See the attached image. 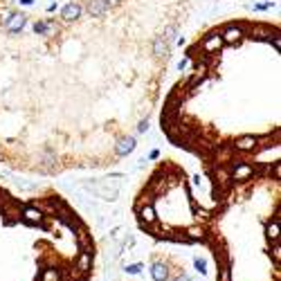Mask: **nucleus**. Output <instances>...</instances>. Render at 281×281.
Wrapping results in <instances>:
<instances>
[{
  "mask_svg": "<svg viewBox=\"0 0 281 281\" xmlns=\"http://www.w3.org/2000/svg\"><path fill=\"white\" fill-rule=\"evenodd\" d=\"M83 189L88 193H93L94 198L108 200V203H115L119 196V187L111 185V182H83Z\"/></svg>",
  "mask_w": 281,
  "mask_h": 281,
  "instance_id": "1",
  "label": "nucleus"
},
{
  "mask_svg": "<svg viewBox=\"0 0 281 281\" xmlns=\"http://www.w3.org/2000/svg\"><path fill=\"white\" fill-rule=\"evenodd\" d=\"M254 176V167L247 162H234L232 171H229V178L234 182H243V180H250Z\"/></svg>",
  "mask_w": 281,
  "mask_h": 281,
  "instance_id": "2",
  "label": "nucleus"
},
{
  "mask_svg": "<svg viewBox=\"0 0 281 281\" xmlns=\"http://www.w3.org/2000/svg\"><path fill=\"white\" fill-rule=\"evenodd\" d=\"M137 216H140V223H142V227L144 229H149L151 225H155V221H158V214H155L153 203H147V205L137 207Z\"/></svg>",
  "mask_w": 281,
  "mask_h": 281,
  "instance_id": "3",
  "label": "nucleus"
},
{
  "mask_svg": "<svg viewBox=\"0 0 281 281\" xmlns=\"http://www.w3.org/2000/svg\"><path fill=\"white\" fill-rule=\"evenodd\" d=\"M20 218H23L27 225H43V221H45V214H43L38 207L30 205V207H25V209L20 211Z\"/></svg>",
  "mask_w": 281,
  "mask_h": 281,
  "instance_id": "4",
  "label": "nucleus"
},
{
  "mask_svg": "<svg viewBox=\"0 0 281 281\" xmlns=\"http://www.w3.org/2000/svg\"><path fill=\"white\" fill-rule=\"evenodd\" d=\"M200 47L205 50L207 54H214L218 52L223 47V38H221V32H211V34H207L205 38H203V43H200Z\"/></svg>",
  "mask_w": 281,
  "mask_h": 281,
  "instance_id": "5",
  "label": "nucleus"
},
{
  "mask_svg": "<svg viewBox=\"0 0 281 281\" xmlns=\"http://www.w3.org/2000/svg\"><path fill=\"white\" fill-rule=\"evenodd\" d=\"M257 147H259V137H254V135H243V137H239V140L232 144V149L241 151V153H250Z\"/></svg>",
  "mask_w": 281,
  "mask_h": 281,
  "instance_id": "6",
  "label": "nucleus"
},
{
  "mask_svg": "<svg viewBox=\"0 0 281 281\" xmlns=\"http://www.w3.org/2000/svg\"><path fill=\"white\" fill-rule=\"evenodd\" d=\"M25 23H27V16H25V14H12V16L7 18L5 30L9 32V34H16V32H20L25 27Z\"/></svg>",
  "mask_w": 281,
  "mask_h": 281,
  "instance_id": "7",
  "label": "nucleus"
},
{
  "mask_svg": "<svg viewBox=\"0 0 281 281\" xmlns=\"http://www.w3.org/2000/svg\"><path fill=\"white\" fill-rule=\"evenodd\" d=\"M86 12L93 18H101L108 12V5H106L104 0H88V2H86Z\"/></svg>",
  "mask_w": 281,
  "mask_h": 281,
  "instance_id": "8",
  "label": "nucleus"
},
{
  "mask_svg": "<svg viewBox=\"0 0 281 281\" xmlns=\"http://www.w3.org/2000/svg\"><path fill=\"white\" fill-rule=\"evenodd\" d=\"M75 268L83 275H88L90 268H93V252H79V257L75 261Z\"/></svg>",
  "mask_w": 281,
  "mask_h": 281,
  "instance_id": "9",
  "label": "nucleus"
},
{
  "mask_svg": "<svg viewBox=\"0 0 281 281\" xmlns=\"http://www.w3.org/2000/svg\"><path fill=\"white\" fill-rule=\"evenodd\" d=\"M221 38H223V43H239L241 38H243V30L236 27V25H229V27H225V30L221 32Z\"/></svg>",
  "mask_w": 281,
  "mask_h": 281,
  "instance_id": "10",
  "label": "nucleus"
},
{
  "mask_svg": "<svg viewBox=\"0 0 281 281\" xmlns=\"http://www.w3.org/2000/svg\"><path fill=\"white\" fill-rule=\"evenodd\" d=\"M135 137H122V140L117 142V147H115V153H117L119 158H126L129 153H133L135 151Z\"/></svg>",
  "mask_w": 281,
  "mask_h": 281,
  "instance_id": "11",
  "label": "nucleus"
},
{
  "mask_svg": "<svg viewBox=\"0 0 281 281\" xmlns=\"http://www.w3.org/2000/svg\"><path fill=\"white\" fill-rule=\"evenodd\" d=\"M81 5L79 2H68V5L63 7V12H61V16H63V20H68V23H72V20H76V18L81 16Z\"/></svg>",
  "mask_w": 281,
  "mask_h": 281,
  "instance_id": "12",
  "label": "nucleus"
},
{
  "mask_svg": "<svg viewBox=\"0 0 281 281\" xmlns=\"http://www.w3.org/2000/svg\"><path fill=\"white\" fill-rule=\"evenodd\" d=\"M76 241H79L81 252H93V239H90V234H88V229L86 227L76 229Z\"/></svg>",
  "mask_w": 281,
  "mask_h": 281,
  "instance_id": "13",
  "label": "nucleus"
},
{
  "mask_svg": "<svg viewBox=\"0 0 281 281\" xmlns=\"http://www.w3.org/2000/svg\"><path fill=\"white\" fill-rule=\"evenodd\" d=\"M153 54H155L158 59H167V56H169V43L164 41L162 36H158V38L153 41Z\"/></svg>",
  "mask_w": 281,
  "mask_h": 281,
  "instance_id": "14",
  "label": "nucleus"
},
{
  "mask_svg": "<svg viewBox=\"0 0 281 281\" xmlns=\"http://www.w3.org/2000/svg\"><path fill=\"white\" fill-rule=\"evenodd\" d=\"M265 236H268L272 243H279V214L275 216V221H270L265 225Z\"/></svg>",
  "mask_w": 281,
  "mask_h": 281,
  "instance_id": "15",
  "label": "nucleus"
},
{
  "mask_svg": "<svg viewBox=\"0 0 281 281\" xmlns=\"http://www.w3.org/2000/svg\"><path fill=\"white\" fill-rule=\"evenodd\" d=\"M34 32H36V34L50 36V34H54V32H56V25L50 23V20H36V23H34Z\"/></svg>",
  "mask_w": 281,
  "mask_h": 281,
  "instance_id": "16",
  "label": "nucleus"
},
{
  "mask_svg": "<svg viewBox=\"0 0 281 281\" xmlns=\"http://www.w3.org/2000/svg\"><path fill=\"white\" fill-rule=\"evenodd\" d=\"M151 277L155 281H167V277H169V270H167V265H164V263H153Z\"/></svg>",
  "mask_w": 281,
  "mask_h": 281,
  "instance_id": "17",
  "label": "nucleus"
},
{
  "mask_svg": "<svg viewBox=\"0 0 281 281\" xmlns=\"http://www.w3.org/2000/svg\"><path fill=\"white\" fill-rule=\"evenodd\" d=\"M63 279V275H61L59 268H45L41 275V281H61Z\"/></svg>",
  "mask_w": 281,
  "mask_h": 281,
  "instance_id": "18",
  "label": "nucleus"
},
{
  "mask_svg": "<svg viewBox=\"0 0 281 281\" xmlns=\"http://www.w3.org/2000/svg\"><path fill=\"white\" fill-rule=\"evenodd\" d=\"M185 236H187L189 241H203L205 239V229L203 227H189L187 232H185Z\"/></svg>",
  "mask_w": 281,
  "mask_h": 281,
  "instance_id": "19",
  "label": "nucleus"
},
{
  "mask_svg": "<svg viewBox=\"0 0 281 281\" xmlns=\"http://www.w3.org/2000/svg\"><path fill=\"white\" fill-rule=\"evenodd\" d=\"M270 257L275 259V265H277V268H281V247H279V243H272V250H270Z\"/></svg>",
  "mask_w": 281,
  "mask_h": 281,
  "instance_id": "20",
  "label": "nucleus"
},
{
  "mask_svg": "<svg viewBox=\"0 0 281 281\" xmlns=\"http://www.w3.org/2000/svg\"><path fill=\"white\" fill-rule=\"evenodd\" d=\"M176 34H178V30L173 27V25H171V27H167V30H164V36H162V38H164L167 43H169V41H176Z\"/></svg>",
  "mask_w": 281,
  "mask_h": 281,
  "instance_id": "21",
  "label": "nucleus"
},
{
  "mask_svg": "<svg viewBox=\"0 0 281 281\" xmlns=\"http://www.w3.org/2000/svg\"><path fill=\"white\" fill-rule=\"evenodd\" d=\"M193 265H196V270H198L200 275H207V261L205 259H193Z\"/></svg>",
  "mask_w": 281,
  "mask_h": 281,
  "instance_id": "22",
  "label": "nucleus"
},
{
  "mask_svg": "<svg viewBox=\"0 0 281 281\" xmlns=\"http://www.w3.org/2000/svg\"><path fill=\"white\" fill-rule=\"evenodd\" d=\"M221 281H232V275H229V265L223 263L221 268Z\"/></svg>",
  "mask_w": 281,
  "mask_h": 281,
  "instance_id": "23",
  "label": "nucleus"
},
{
  "mask_svg": "<svg viewBox=\"0 0 281 281\" xmlns=\"http://www.w3.org/2000/svg\"><path fill=\"white\" fill-rule=\"evenodd\" d=\"M126 272H129V275H140V272H142V263L126 265Z\"/></svg>",
  "mask_w": 281,
  "mask_h": 281,
  "instance_id": "24",
  "label": "nucleus"
},
{
  "mask_svg": "<svg viewBox=\"0 0 281 281\" xmlns=\"http://www.w3.org/2000/svg\"><path fill=\"white\" fill-rule=\"evenodd\" d=\"M272 5H275V2L270 0V2H263V5H252V9H254V12H263V9H270Z\"/></svg>",
  "mask_w": 281,
  "mask_h": 281,
  "instance_id": "25",
  "label": "nucleus"
},
{
  "mask_svg": "<svg viewBox=\"0 0 281 281\" xmlns=\"http://www.w3.org/2000/svg\"><path fill=\"white\" fill-rule=\"evenodd\" d=\"M137 131H140V133H147L149 131V119H142V122L137 124Z\"/></svg>",
  "mask_w": 281,
  "mask_h": 281,
  "instance_id": "26",
  "label": "nucleus"
},
{
  "mask_svg": "<svg viewBox=\"0 0 281 281\" xmlns=\"http://www.w3.org/2000/svg\"><path fill=\"white\" fill-rule=\"evenodd\" d=\"M270 43L275 45V50H277V52H279V50H281V38H279V36H275V38H270Z\"/></svg>",
  "mask_w": 281,
  "mask_h": 281,
  "instance_id": "27",
  "label": "nucleus"
},
{
  "mask_svg": "<svg viewBox=\"0 0 281 281\" xmlns=\"http://www.w3.org/2000/svg\"><path fill=\"white\" fill-rule=\"evenodd\" d=\"M279 178H281V164L275 162V180H279Z\"/></svg>",
  "mask_w": 281,
  "mask_h": 281,
  "instance_id": "28",
  "label": "nucleus"
},
{
  "mask_svg": "<svg viewBox=\"0 0 281 281\" xmlns=\"http://www.w3.org/2000/svg\"><path fill=\"white\" fill-rule=\"evenodd\" d=\"M158 158H160V151L158 149H153V151L149 153V160H158Z\"/></svg>",
  "mask_w": 281,
  "mask_h": 281,
  "instance_id": "29",
  "label": "nucleus"
},
{
  "mask_svg": "<svg viewBox=\"0 0 281 281\" xmlns=\"http://www.w3.org/2000/svg\"><path fill=\"white\" fill-rule=\"evenodd\" d=\"M187 65H189V56H187V59H182L180 63H178V70H185V68H187Z\"/></svg>",
  "mask_w": 281,
  "mask_h": 281,
  "instance_id": "30",
  "label": "nucleus"
},
{
  "mask_svg": "<svg viewBox=\"0 0 281 281\" xmlns=\"http://www.w3.org/2000/svg\"><path fill=\"white\" fill-rule=\"evenodd\" d=\"M106 5H119V2H122V0H104Z\"/></svg>",
  "mask_w": 281,
  "mask_h": 281,
  "instance_id": "31",
  "label": "nucleus"
},
{
  "mask_svg": "<svg viewBox=\"0 0 281 281\" xmlns=\"http://www.w3.org/2000/svg\"><path fill=\"white\" fill-rule=\"evenodd\" d=\"M176 281H191V279H189V277L187 275H180V277H178V279Z\"/></svg>",
  "mask_w": 281,
  "mask_h": 281,
  "instance_id": "32",
  "label": "nucleus"
},
{
  "mask_svg": "<svg viewBox=\"0 0 281 281\" xmlns=\"http://www.w3.org/2000/svg\"><path fill=\"white\" fill-rule=\"evenodd\" d=\"M20 2H23V5H27V7L34 5V0H20Z\"/></svg>",
  "mask_w": 281,
  "mask_h": 281,
  "instance_id": "33",
  "label": "nucleus"
}]
</instances>
